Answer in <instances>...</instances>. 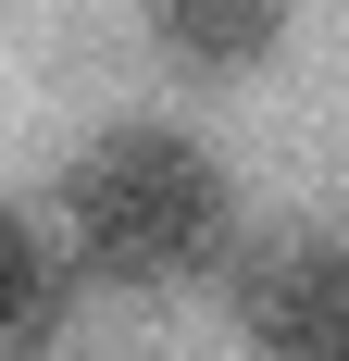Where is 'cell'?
I'll return each instance as SVG.
<instances>
[{"label": "cell", "mask_w": 349, "mask_h": 361, "mask_svg": "<svg viewBox=\"0 0 349 361\" xmlns=\"http://www.w3.org/2000/svg\"><path fill=\"white\" fill-rule=\"evenodd\" d=\"M237 237V187L187 125H112L63 175V250L100 287H187Z\"/></svg>", "instance_id": "obj_1"}, {"label": "cell", "mask_w": 349, "mask_h": 361, "mask_svg": "<svg viewBox=\"0 0 349 361\" xmlns=\"http://www.w3.org/2000/svg\"><path fill=\"white\" fill-rule=\"evenodd\" d=\"M150 37L187 75H249V63H275L287 0H150Z\"/></svg>", "instance_id": "obj_4"}, {"label": "cell", "mask_w": 349, "mask_h": 361, "mask_svg": "<svg viewBox=\"0 0 349 361\" xmlns=\"http://www.w3.org/2000/svg\"><path fill=\"white\" fill-rule=\"evenodd\" d=\"M237 324L262 361H349V250H275L237 287Z\"/></svg>", "instance_id": "obj_2"}, {"label": "cell", "mask_w": 349, "mask_h": 361, "mask_svg": "<svg viewBox=\"0 0 349 361\" xmlns=\"http://www.w3.org/2000/svg\"><path fill=\"white\" fill-rule=\"evenodd\" d=\"M75 312V250L0 200V361H37Z\"/></svg>", "instance_id": "obj_3"}]
</instances>
